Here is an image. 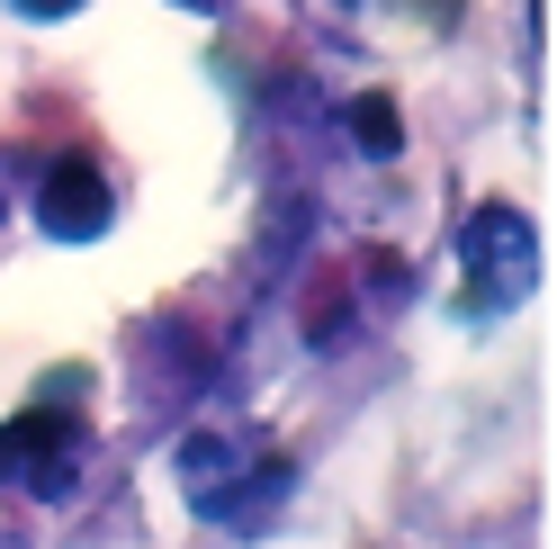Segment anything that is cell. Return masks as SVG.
<instances>
[{
  "label": "cell",
  "mask_w": 557,
  "mask_h": 549,
  "mask_svg": "<svg viewBox=\"0 0 557 549\" xmlns=\"http://www.w3.org/2000/svg\"><path fill=\"white\" fill-rule=\"evenodd\" d=\"M73 441H82V424L63 415V405H27V415H10L0 424V487H63L73 477Z\"/></svg>",
  "instance_id": "2"
},
{
  "label": "cell",
  "mask_w": 557,
  "mask_h": 549,
  "mask_svg": "<svg viewBox=\"0 0 557 549\" xmlns=\"http://www.w3.org/2000/svg\"><path fill=\"white\" fill-rule=\"evenodd\" d=\"M109 217H117L109 171H99L90 154H54L46 162V190H37V225L54 234V244H99Z\"/></svg>",
  "instance_id": "1"
},
{
  "label": "cell",
  "mask_w": 557,
  "mask_h": 549,
  "mask_svg": "<svg viewBox=\"0 0 557 549\" xmlns=\"http://www.w3.org/2000/svg\"><path fill=\"white\" fill-rule=\"evenodd\" d=\"M413 10H423V19H441V27H449V19H459V0H413Z\"/></svg>",
  "instance_id": "7"
},
{
  "label": "cell",
  "mask_w": 557,
  "mask_h": 549,
  "mask_svg": "<svg viewBox=\"0 0 557 549\" xmlns=\"http://www.w3.org/2000/svg\"><path fill=\"white\" fill-rule=\"evenodd\" d=\"M90 388H99V369H90V361H63V369H46V379H37V405H63V415H73Z\"/></svg>",
  "instance_id": "5"
},
{
  "label": "cell",
  "mask_w": 557,
  "mask_h": 549,
  "mask_svg": "<svg viewBox=\"0 0 557 549\" xmlns=\"http://www.w3.org/2000/svg\"><path fill=\"white\" fill-rule=\"evenodd\" d=\"M10 10H18V19H73L82 0H10Z\"/></svg>",
  "instance_id": "6"
},
{
  "label": "cell",
  "mask_w": 557,
  "mask_h": 549,
  "mask_svg": "<svg viewBox=\"0 0 557 549\" xmlns=\"http://www.w3.org/2000/svg\"><path fill=\"white\" fill-rule=\"evenodd\" d=\"M181 10H216V0H181Z\"/></svg>",
  "instance_id": "8"
},
{
  "label": "cell",
  "mask_w": 557,
  "mask_h": 549,
  "mask_svg": "<svg viewBox=\"0 0 557 549\" xmlns=\"http://www.w3.org/2000/svg\"><path fill=\"white\" fill-rule=\"evenodd\" d=\"M521 261H531V225L521 208H476L468 217V316H495V306L521 289Z\"/></svg>",
  "instance_id": "3"
},
{
  "label": "cell",
  "mask_w": 557,
  "mask_h": 549,
  "mask_svg": "<svg viewBox=\"0 0 557 549\" xmlns=\"http://www.w3.org/2000/svg\"><path fill=\"white\" fill-rule=\"evenodd\" d=\"M342 118H351V145H360V154H377V162H396V154H405V118H396V99H387V90L351 99Z\"/></svg>",
  "instance_id": "4"
}]
</instances>
